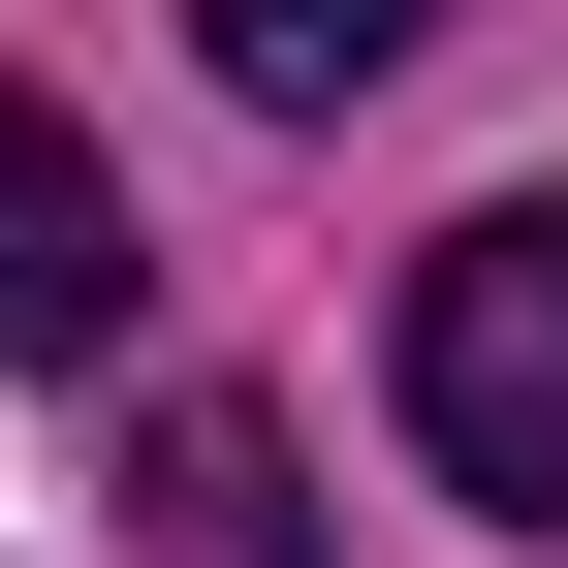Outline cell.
I'll list each match as a JSON object with an SVG mask.
<instances>
[{
    "label": "cell",
    "mask_w": 568,
    "mask_h": 568,
    "mask_svg": "<svg viewBox=\"0 0 568 568\" xmlns=\"http://www.w3.org/2000/svg\"><path fill=\"white\" fill-rule=\"evenodd\" d=\"M190 32H222V95H284V126H347V95H379L410 32H443V0H190Z\"/></svg>",
    "instance_id": "obj_4"
},
{
    "label": "cell",
    "mask_w": 568,
    "mask_h": 568,
    "mask_svg": "<svg viewBox=\"0 0 568 568\" xmlns=\"http://www.w3.org/2000/svg\"><path fill=\"white\" fill-rule=\"evenodd\" d=\"M159 568H316V506H284V410H159Z\"/></svg>",
    "instance_id": "obj_3"
},
{
    "label": "cell",
    "mask_w": 568,
    "mask_h": 568,
    "mask_svg": "<svg viewBox=\"0 0 568 568\" xmlns=\"http://www.w3.org/2000/svg\"><path fill=\"white\" fill-rule=\"evenodd\" d=\"M126 284H159V253H126V190H95V159H63V126H32V95H0V347H95V316H126Z\"/></svg>",
    "instance_id": "obj_2"
},
{
    "label": "cell",
    "mask_w": 568,
    "mask_h": 568,
    "mask_svg": "<svg viewBox=\"0 0 568 568\" xmlns=\"http://www.w3.org/2000/svg\"><path fill=\"white\" fill-rule=\"evenodd\" d=\"M410 443H443L474 506L568 537V190H506V222L410 253Z\"/></svg>",
    "instance_id": "obj_1"
}]
</instances>
